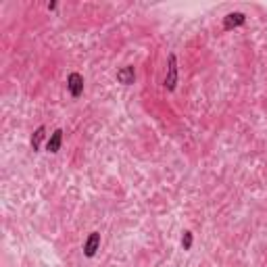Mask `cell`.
<instances>
[{"instance_id": "1", "label": "cell", "mask_w": 267, "mask_h": 267, "mask_svg": "<svg viewBox=\"0 0 267 267\" xmlns=\"http://www.w3.org/2000/svg\"><path fill=\"white\" fill-rule=\"evenodd\" d=\"M165 88L173 92L177 88V57L171 52L167 57V77H165Z\"/></svg>"}, {"instance_id": "2", "label": "cell", "mask_w": 267, "mask_h": 267, "mask_svg": "<svg viewBox=\"0 0 267 267\" xmlns=\"http://www.w3.org/2000/svg\"><path fill=\"white\" fill-rule=\"evenodd\" d=\"M246 23V15L240 11H234V13H228L226 17H223V30L230 32V30H236V27H240Z\"/></svg>"}, {"instance_id": "3", "label": "cell", "mask_w": 267, "mask_h": 267, "mask_svg": "<svg viewBox=\"0 0 267 267\" xmlns=\"http://www.w3.org/2000/svg\"><path fill=\"white\" fill-rule=\"evenodd\" d=\"M67 88H69V92H71L73 98H79L83 94V77L77 71L69 73V77H67Z\"/></svg>"}, {"instance_id": "4", "label": "cell", "mask_w": 267, "mask_h": 267, "mask_svg": "<svg viewBox=\"0 0 267 267\" xmlns=\"http://www.w3.org/2000/svg\"><path fill=\"white\" fill-rule=\"evenodd\" d=\"M98 246H101V234H98V232H92V234L88 236V240L83 242V255H86L88 259H92V257L96 255Z\"/></svg>"}, {"instance_id": "5", "label": "cell", "mask_w": 267, "mask_h": 267, "mask_svg": "<svg viewBox=\"0 0 267 267\" xmlns=\"http://www.w3.org/2000/svg\"><path fill=\"white\" fill-rule=\"evenodd\" d=\"M117 81L123 83V86H132V83L136 81V71H134V67H132V65L121 67L119 71H117Z\"/></svg>"}, {"instance_id": "6", "label": "cell", "mask_w": 267, "mask_h": 267, "mask_svg": "<svg viewBox=\"0 0 267 267\" xmlns=\"http://www.w3.org/2000/svg\"><path fill=\"white\" fill-rule=\"evenodd\" d=\"M61 144H63V130H54L52 136L48 138V142H46V150L54 154V152L61 150Z\"/></svg>"}, {"instance_id": "7", "label": "cell", "mask_w": 267, "mask_h": 267, "mask_svg": "<svg viewBox=\"0 0 267 267\" xmlns=\"http://www.w3.org/2000/svg\"><path fill=\"white\" fill-rule=\"evenodd\" d=\"M44 134H46L44 125H40V128L34 132V136H32V148L34 150H40V144H42V140H44Z\"/></svg>"}, {"instance_id": "8", "label": "cell", "mask_w": 267, "mask_h": 267, "mask_svg": "<svg viewBox=\"0 0 267 267\" xmlns=\"http://www.w3.org/2000/svg\"><path fill=\"white\" fill-rule=\"evenodd\" d=\"M192 232H184V236H182V248L184 250H190L192 248Z\"/></svg>"}, {"instance_id": "9", "label": "cell", "mask_w": 267, "mask_h": 267, "mask_svg": "<svg viewBox=\"0 0 267 267\" xmlns=\"http://www.w3.org/2000/svg\"><path fill=\"white\" fill-rule=\"evenodd\" d=\"M57 9V3H48V11H54Z\"/></svg>"}]
</instances>
